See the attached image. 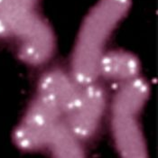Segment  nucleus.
Instances as JSON below:
<instances>
[{"mask_svg": "<svg viewBox=\"0 0 158 158\" xmlns=\"http://www.w3.org/2000/svg\"><path fill=\"white\" fill-rule=\"evenodd\" d=\"M78 139L66 123L60 121L52 135L47 146L50 147L55 157H81L83 156V151Z\"/></svg>", "mask_w": 158, "mask_h": 158, "instance_id": "9d476101", "label": "nucleus"}, {"mask_svg": "<svg viewBox=\"0 0 158 158\" xmlns=\"http://www.w3.org/2000/svg\"><path fill=\"white\" fill-rule=\"evenodd\" d=\"M77 103L67 113L66 125L78 138H88L97 130L105 109L103 90L96 85L83 86Z\"/></svg>", "mask_w": 158, "mask_h": 158, "instance_id": "7ed1b4c3", "label": "nucleus"}, {"mask_svg": "<svg viewBox=\"0 0 158 158\" xmlns=\"http://www.w3.org/2000/svg\"><path fill=\"white\" fill-rule=\"evenodd\" d=\"M61 115L54 106L38 96L15 129V144L27 151L46 146L60 122Z\"/></svg>", "mask_w": 158, "mask_h": 158, "instance_id": "f03ea898", "label": "nucleus"}, {"mask_svg": "<svg viewBox=\"0 0 158 158\" xmlns=\"http://www.w3.org/2000/svg\"><path fill=\"white\" fill-rule=\"evenodd\" d=\"M54 48V38L47 24L41 27L22 43H20V56L25 62L33 65L41 64L52 56Z\"/></svg>", "mask_w": 158, "mask_h": 158, "instance_id": "1a4fd4ad", "label": "nucleus"}, {"mask_svg": "<svg viewBox=\"0 0 158 158\" xmlns=\"http://www.w3.org/2000/svg\"><path fill=\"white\" fill-rule=\"evenodd\" d=\"M130 0H100L81 29L73 52V80L81 86L92 84L99 75V62L108 37L129 8Z\"/></svg>", "mask_w": 158, "mask_h": 158, "instance_id": "f257e3e1", "label": "nucleus"}, {"mask_svg": "<svg viewBox=\"0 0 158 158\" xmlns=\"http://www.w3.org/2000/svg\"><path fill=\"white\" fill-rule=\"evenodd\" d=\"M80 85L59 71L46 73L39 84V96L50 102L61 114H67L77 103L81 93Z\"/></svg>", "mask_w": 158, "mask_h": 158, "instance_id": "39448f33", "label": "nucleus"}, {"mask_svg": "<svg viewBox=\"0 0 158 158\" xmlns=\"http://www.w3.org/2000/svg\"><path fill=\"white\" fill-rule=\"evenodd\" d=\"M44 24L21 0H0V37L16 36L22 42Z\"/></svg>", "mask_w": 158, "mask_h": 158, "instance_id": "20e7f679", "label": "nucleus"}, {"mask_svg": "<svg viewBox=\"0 0 158 158\" xmlns=\"http://www.w3.org/2000/svg\"><path fill=\"white\" fill-rule=\"evenodd\" d=\"M148 94L149 88L144 80L136 77L126 81L114 99V116L135 117L143 108Z\"/></svg>", "mask_w": 158, "mask_h": 158, "instance_id": "0eeeda50", "label": "nucleus"}, {"mask_svg": "<svg viewBox=\"0 0 158 158\" xmlns=\"http://www.w3.org/2000/svg\"><path fill=\"white\" fill-rule=\"evenodd\" d=\"M23 3H24L25 6H27L28 7L32 8V6L35 4L36 0H21Z\"/></svg>", "mask_w": 158, "mask_h": 158, "instance_id": "9b49d317", "label": "nucleus"}, {"mask_svg": "<svg viewBox=\"0 0 158 158\" xmlns=\"http://www.w3.org/2000/svg\"><path fill=\"white\" fill-rule=\"evenodd\" d=\"M112 125L115 142L123 157H146L145 138L135 117L114 116Z\"/></svg>", "mask_w": 158, "mask_h": 158, "instance_id": "423d86ee", "label": "nucleus"}, {"mask_svg": "<svg viewBox=\"0 0 158 158\" xmlns=\"http://www.w3.org/2000/svg\"><path fill=\"white\" fill-rule=\"evenodd\" d=\"M139 68L138 60L133 54L113 51L103 54L99 62L98 73L106 79L126 82L137 77Z\"/></svg>", "mask_w": 158, "mask_h": 158, "instance_id": "6e6552de", "label": "nucleus"}]
</instances>
